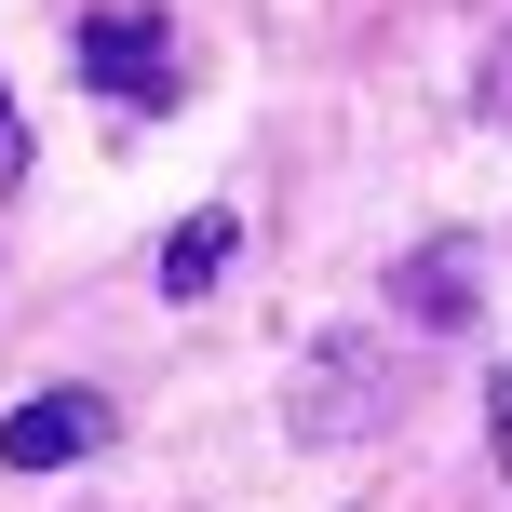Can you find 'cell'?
<instances>
[{
  "mask_svg": "<svg viewBox=\"0 0 512 512\" xmlns=\"http://www.w3.org/2000/svg\"><path fill=\"white\" fill-rule=\"evenodd\" d=\"M391 297H405L418 324H459V310H472V256H459V243H432V256H405V270H391Z\"/></svg>",
  "mask_w": 512,
  "mask_h": 512,
  "instance_id": "cell-5",
  "label": "cell"
},
{
  "mask_svg": "<svg viewBox=\"0 0 512 512\" xmlns=\"http://www.w3.org/2000/svg\"><path fill=\"white\" fill-rule=\"evenodd\" d=\"M378 405H391V364L364 351V337H337V364H324V378H297V445H351Z\"/></svg>",
  "mask_w": 512,
  "mask_h": 512,
  "instance_id": "cell-2",
  "label": "cell"
},
{
  "mask_svg": "<svg viewBox=\"0 0 512 512\" xmlns=\"http://www.w3.org/2000/svg\"><path fill=\"white\" fill-rule=\"evenodd\" d=\"M81 81L122 108H176V41H162L149 0H122V14H81Z\"/></svg>",
  "mask_w": 512,
  "mask_h": 512,
  "instance_id": "cell-1",
  "label": "cell"
},
{
  "mask_svg": "<svg viewBox=\"0 0 512 512\" xmlns=\"http://www.w3.org/2000/svg\"><path fill=\"white\" fill-rule=\"evenodd\" d=\"M230 256H243L230 216H189V230L162 243V297H216V283H230Z\"/></svg>",
  "mask_w": 512,
  "mask_h": 512,
  "instance_id": "cell-4",
  "label": "cell"
},
{
  "mask_svg": "<svg viewBox=\"0 0 512 512\" xmlns=\"http://www.w3.org/2000/svg\"><path fill=\"white\" fill-rule=\"evenodd\" d=\"M81 445H108V405H95V391H27V405L0 418V459H14V472H68Z\"/></svg>",
  "mask_w": 512,
  "mask_h": 512,
  "instance_id": "cell-3",
  "label": "cell"
},
{
  "mask_svg": "<svg viewBox=\"0 0 512 512\" xmlns=\"http://www.w3.org/2000/svg\"><path fill=\"white\" fill-rule=\"evenodd\" d=\"M27 176V108H14V81H0V189Z\"/></svg>",
  "mask_w": 512,
  "mask_h": 512,
  "instance_id": "cell-6",
  "label": "cell"
},
{
  "mask_svg": "<svg viewBox=\"0 0 512 512\" xmlns=\"http://www.w3.org/2000/svg\"><path fill=\"white\" fill-rule=\"evenodd\" d=\"M486 432H499V472H512V364H499V391H486Z\"/></svg>",
  "mask_w": 512,
  "mask_h": 512,
  "instance_id": "cell-8",
  "label": "cell"
},
{
  "mask_svg": "<svg viewBox=\"0 0 512 512\" xmlns=\"http://www.w3.org/2000/svg\"><path fill=\"white\" fill-rule=\"evenodd\" d=\"M472 95H486V122H512V27H499V54H486V81H472Z\"/></svg>",
  "mask_w": 512,
  "mask_h": 512,
  "instance_id": "cell-7",
  "label": "cell"
}]
</instances>
